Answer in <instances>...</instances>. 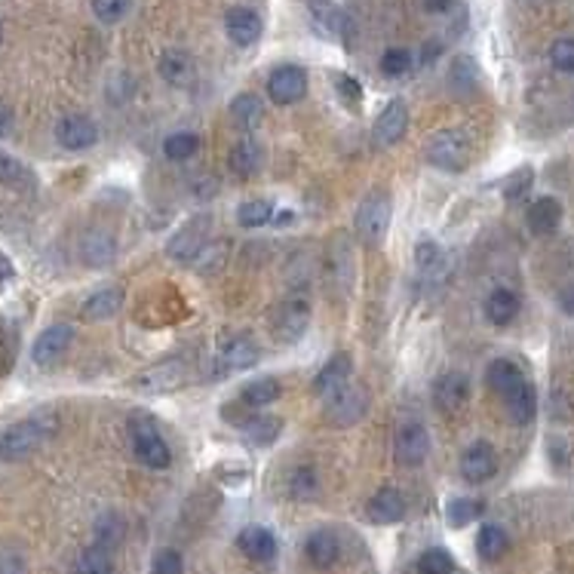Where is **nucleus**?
Returning a JSON list of instances; mask_svg holds the SVG:
<instances>
[{"label": "nucleus", "instance_id": "1", "mask_svg": "<svg viewBox=\"0 0 574 574\" xmlns=\"http://www.w3.org/2000/svg\"><path fill=\"white\" fill-rule=\"evenodd\" d=\"M53 433H55V418L50 415L25 418V421L6 427V430L0 433V460L28 458L31 451H37Z\"/></svg>", "mask_w": 574, "mask_h": 574}, {"label": "nucleus", "instance_id": "2", "mask_svg": "<svg viewBox=\"0 0 574 574\" xmlns=\"http://www.w3.org/2000/svg\"><path fill=\"white\" fill-rule=\"evenodd\" d=\"M129 440H133L135 458H139L144 467H151V470H166L169 460H173V451H169L166 440L160 436L157 424H153L148 415H135L133 421H129Z\"/></svg>", "mask_w": 574, "mask_h": 574}, {"label": "nucleus", "instance_id": "3", "mask_svg": "<svg viewBox=\"0 0 574 574\" xmlns=\"http://www.w3.org/2000/svg\"><path fill=\"white\" fill-rule=\"evenodd\" d=\"M427 160L436 169H446V173H460L470 160V139L460 129H440L427 142Z\"/></svg>", "mask_w": 574, "mask_h": 574}, {"label": "nucleus", "instance_id": "4", "mask_svg": "<svg viewBox=\"0 0 574 574\" xmlns=\"http://www.w3.org/2000/svg\"><path fill=\"white\" fill-rule=\"evenodd\" d=\"M391 228V197L384 191H371L357 209V233L366 242H381Z\"/></svg>", "mask_w": 574, "mask_h": 574}, {"label": "nucleus", "instance_id": "5", "mask_svg": "<svg viewBox=\"0 0 574 574\" xmlns=\"http://www.w3.org/2000/svg\"><path fill=\"white\" fill-rule=\"evenodd\" d=\"M369 409V393L366 387H351L344 384L341 391L326 396V418L335 427H351L357 424Z\"/></svg>", "mask_w": 574, "mask_h": 574}, {"label": "nucleus", "instance_id": "6", "mask_svg": "<svg viewBox=\"0 0 574 574\" xmlns=\"http://www.w3.org/2000/svg\"><path fill=\"white\" fill-rule=\"evenodd\" d=\"M393 455L402 467H421L430 455V433L421 421H409L396 430Z\"/></svg>", "mask_w": 574, "mask_h": 574}, {"label": "nucleus", "instance_id": "7", "mask_svg": "<svg viewBox=\"0 0 574 574\" xmlns=\"http://www.w3.org/2000/svg\"><path fill=\"white\" fill-rule=\"evenodd\" d=\"M307 93V74L304 68H298V64H280L277 71L268 77V95L273 104H295L302 102Z\"/></svg>", "mask_w": 574, "mask_h": 574}, {"label": "nucleus", "instance_id": "8", "mask_svg": "<svg viewBox=\"0 0 574 574\" xmlns=\"http://www.w3.org/2000/svg\"><path fill=\"white\" fill-rule=\"evenodd\" d=\"M498 396L504 400L507 415H510L513 424H531V421H535L538 396H535V387H531V381L525 375H520L516 381L507 384Z\"/></svg>", "mask_w": 574, "mask_h": 574}, {"label": "nucleus", "instance_id": "9", "mask_svg": "<svg viewBox=\"0 0 574 574\" xmlns=\"http://www.w3.org/2000/svg\"><path fill=\"white\" fill-rule=\"evenodd\" d=\"M55 142H59L64 151H86L99 142V126L84 114H64L59 124H55Z\"/></svg>", "mask_w": 574, "mask_h": 574}, {"label": "nucleus", "instance_id": "10", "mask_svg": "<svg viewBox=\"0 0 574 574\" xmlns=\"http://www.w3.org/2000/svg\"><path fill=\"white\" fill-rule=\"evenodd\" d=\"M307 326H311V298L304 292H295L286 298V304L277 313V332L282 341H298Z\"/></svg>", "mask_w": 574, "mask_h": 574}, {"label": "nucleus", "instance_id": "11", "mask_svg": "<svg viewBox=\"0 0 574 574\" xmlns=\"http://www.w3.org/2000/svg\"><path fill=\"white\" fill-rule=\"evenodd\" d=\"M74 341V329L64 326V322H55V326L44 329V332L37 335L35 347H31V360L37 362V366H53L55 360L64 357V351Z\"/></svg>", "mask_w": 574, "mask_h": 574}, {"label": "nucleus", "instance_id": "12", "mask_svg": "<svg viewBox=\"0 0 574 574\" xmlns=\"http://www.w3.org/2000/svg\"><path fill=\"white\" fill-rule=\"evenodd\" d=\"M495 473H498V455L489 442H482V440L473 442V446L464 451V458H460V476H464L470 485L489 482Z\"/></svg>", "mask_w": 574, "mask_h": 574}, {"label": "nucleus", "instance_id": "13", "mask_svg": "<svg viewBox=\"0 0 574 574\" xmlns=\"http://www.w3.org/2000/svg\"><path fill=\"white\" fill-rule=\"evenodd\" d=\"M406 126H409L406 102L393 99L381 114H378L375 126H371V139H375V144H396L406 135Z\"/></svg>", "mask_w": 574, "mask_h": 574}, {"label": "nucleus", "instance_id": "14", "mask_svg": "<svg viewBox=\"0 0 574 574\" xmlns=\"http://www.w3.org/2000/svg\"><path fill=\"white\" fill-rule=\"evenodd\" d=\"M182 381H184V366L175 360H169V362H160V366H153L148 371H142V375L133 381V387L142 393H163V391H175Z\"/></svg>", "mask_w": 574, "mask_h": 574}, {"label": "nucleus", "instance_id": "15", "mask_svg": "<svg viewBox=\"0 0 574 574\" xmlns=\"http://www.w3.org/2000/svg\"><path fill=\"white\" fill-rule=\"evenodd\" d=\"M224 31L237 46H252L258 37H262V19H258L255 10L249 6H233L224 15Z\"/></svg>", "mask_w": 574, "mask_h": 574}, {"label": "nucleus", "instance_id": "16", "mask_svg": "<svg viewBox=\"0 0 574 574\" xmlns=\"http://www.w3.org/2000/svg\"><path fill=\"white\" fill-rule=\"evenodd\" d=\"M467 400H470V381L458 371H449L433 384V402L442 411H458Z\"/></svg>", "mask_w": 574, "mask_h": 574}, {"label": "nucleus", "instance_id": "17", "mask_svg": "<svg viewBox=\"0 0 574 574\" xmlns=\"http://www.w3.org/2000/svg\"><path fill=\"white\" fill-rule=\"evenodd\" d=\"M353 371V362H351V353H335L332 360L326 362L317 378H313V393L320 396H332L335 391H341V387L347 384V378H351Z\"/></svg>", "mask_w": 574, "mask_h": 574}, {"label": "nucleus", "instance_id": "18", "mask_svg": "<svg viewBox=\"0 0 574 574\" xmlns=\"http://www.w3.org/2000/svg\"><path fill=\"white\" fill-rule=\"evenodd\" d=\"M366 513L375 525H393L406 516V500H402V495L396 489H381L371 495V500L366 504Z\"/></svg>", "mask_w": 574, "mask_h": 574}, {"label": "nucleus", "instance_id": "19", "mask_svg": "<svg viewBox=\"0 0 574 574\" xmlns=\"http://www.w3.org/2000/svg\"><path fill=\"white\" fill-rule=\"evenodd\" d=\"M237 547L255 562H271L273 556H277V538H273L268 529H262V525L242 529L237 535Z\"/></svg>", "mask_w": 574, "mask_h": 574}, {"label": "nucleus", "instance_id": "20", "mask_svg": "<svg viewBox=\"0 0 574 574\" xmlns=\"http://www.w3.org/2000/svg\"><path fill=\"white\" fill-rule=\"evenodd\" d=\"M525 222H529V231L538 233V237H547V233H553L559 228L562 222V206L556 197H540L535 203L529 206V215H525Z\"/></svg>", "mask_w": 574, "mask_h": 574}, {"label": "nucleus", "instance_id": "21", "mask_svg": "<svg viewBox=\"0 0 574 574\" xmlns=\"http://www.w3.org/2000/svg\"><path fill=\"white\" fill-rule=\"evenodd\" d=\"M520 295L513 289H495L489 298H485V317H489L491 326H510V322L520 317Z\"/></svg>", "mask_w": 574, "mask_h": 574}, {"label": "nucleus", "instance_id": "22", "mask_svg": "<svg viewBox=\"0 0 574 574\" xmlns=\"http://www.w3.org/2000/svg\"><path fill=\"white\" fill-rule=\"evenodd\" d=\"M304 553H307V559H311V565H317V569H329V565H335L338 556H341V544H338L335 531L320 529L307 538Z\"/></svg>", "mask_w": 574, "mask_h": 574}, {"label": "nucleus", "instance_id": "23", "mask_svg": "<svg viewBox=\"0 0 574 574\" xmlns=\"http://www.w3.org/2000/svg\"><path fill=\"white\" fill-rule=\"evenodd\" d=\"M160 74H163L166 84L173 86H191L197 80V68H193V59L182 50H166L160 55Z\"/></svg>", "mask_w": 574, "mask_h": 574}, {"label": "nucleus", "instance_id": "24", "mask_svg": "<svg viewBox=\"0 0 574 574\" xmlns=\"http://www.w3.org/2000/svg\"><path fill=\"white\" fill-rule=\"evenodd\" d=\"M114 252H117V242L108 231H90L84 237V242H80V255H84V262L90 264V268L111 264L114 262Z\"/></svg>", "mask_w": 574, "mask_h": 574}, {"label": "nucleus", "instance_id": "25", "mask_svg": "<svg viewBox=\"0 0 574 574\" xmlns=\"http://www.w3.org/2000/svg\"><path fill=\"white\" fill-rule=\"evenodd\" d=\"M124 307V289H102V292L90 295L84 302V317L93 320V322H102V320H111L117 317V311Z\"/></svg>", "mask_w": 574, "mask_h": 574}, {"label": "nucleus", "instance_id": "26", "mask_svg": "<svg viewBox=\"0 0 574 574\" xmlns=\"http://www.w3.org/2000/svg\"><path fill=\"white\" fill-rule=\"evenodd\" d=\"M203 246H206L203 222H193V224H188V228H184L173 242H169V255L179 258L182 264H191V262H193V255H197Z\"/></svg>", "mask_w": 574, "mask_h": 574}, {"label": "nucleus", "instance_id": "27", "mask_svg": "<svg viewBox=\"0 0 574 574\" xmlns=\"http://www.w3.org/2000/svg\"><path fill=\"white\" fill-rule=\"evenodd\" d=\"M231 169L242 179H249V175H255L258 169H262V148H258V142L252 135H246V139H240L233 144L231 151Z\"/></svg>", "mask_w": 574, "mask_h": 574}, {"label": "nucleus", "instance_id": "28", "mask_svg": "<svg viewBox=\"0 0 574 574\" xmlns=\"http://www.w3.org/2000/svg\"><path fill=\"white\" fill-rule=\"evenodd\" d=\"M507 547H510V540H507V531L500 529V525H482L480 535H476V553H480V559L485 562H498L500 556L507 553Z\"/></svg>", "mask_w": 574, "mask_h": 574}, {"label": "nucleus", "instance_id": "29", "mask_svg": "<svg viewBox=\"0 0 574 574\" xmlns=\"http://www.w3.org/2000/svg\"><path fill=\"white\" fill-rule=\"evenodd\" d=\"M222 362L224 369H252L258 362V347L249 341V338H231L228 344L222 347Z\"/></svg>", "mask_w": 574, "mask_h": 574}, {"label": "nucleus", "instance_id": "30", "mask_svg": "<svg viewBox=\"0 0 574 574\" xmlns=\"http://www.w3.org/2000/svg\"><path fill=\"white\" fill-rule=\"evenodd\" d=\"M242 430H246L252 446H271V442H277L282 421L273 415H249V421L242 424Z\"/></svg>", "mask_w": 574, "mask_h": 574}, {"label": "nucleus", "instance_id": "31", "mask_svg": "<svg viewBox=\"0 0 574 574\" xmlns=\"http://www.w3.org/2000/svg\"><path fill=\"white\" fill-rule=\"evenodd\" d=\"M311 13H313V19H317V25L326 31V35H347L351 31V19L344 15L341 6H332V4H326V0H317V4L311 6Z\"/></svg>", "mask_w": 574, "mask_h": 574}, {"label": "nucleus", "instance_id": "32", "mask_svg": "<svg viewBox=\"0 0 574 574\" xmlns=\"http://www.w3.org/2000/svg\"><path fill=\"white\" fill-rule=\"evenodd\" d=\"M282 393V387L277 378H258V381L242 387V402H246L249 409H264L271 406V402H277Z\"/></svg>", "mask_w": 574, "mask_h": 574}, {"label": "nucleus", "instance_id": "33", "mask_svg": "<svg viewBox=\"0 0 574 574\" xmlns=\"http://www.w3.org/2000/svg\"><path fill=\"white\" fill-rule=\"evenodd\" d=\"M231 114H233V120H237L242 129H255L258 124H262V117H264V104H262L258 95L242 93V95H237V99L231 102Z\"/></svg>", "mask_w": 574, "mask_h": 574}, {"label": "nucleus", "instance_id": "34", "mask_svg": "<svg viewBox=\"0 0 574 574\" xmlns=\"http://www.w3.org/2000/svg\"><path fill=\"white\" fill-rule=\"evenodd\" d=\"M273 213H277V209H273L271 200H249V203L240 206L237 222L242 224V228L255 231V228H264V224H271L273 222Z\"/></svg>", "mask_w": 574, "mask_h": 574}, {"label": "nucleus", "instance_id": "35", "mask_svg": "<svg viewBox=\"0 0 574 574\" xmlns=\"http://www.w3.org/2000/svg\"><path fill=\"white\" fill-rule=\"evenodd\" d=\"M289 491H292V498L298 500H311V498H317V491H320V476L313 467H295L292 473H289Z\"/></svg>", "mask_w": 574, "mask_h": 574}, {"label": "nucleus", "instance_id": "36", "mask_svg": "<svg viewBox=\"0 0 574 574\" xmlns=\"http://www.w3.org/2000/svg\"><path fill=\"white\" fill-rule=\"evenodd\" d=\"M200 148V139L193 133H173L169 139L163 142V153L169 160H175V163H184V160H191L193 153Z\"/></svg>", "mask_w": 574, "mask_h": 574}, {"label": "nucleus", "instance_id": "37", "mask_svg": "<svg viewBox=\"0 0 574 574\" xmlns=\"http://www.w3.org/2000/svg\"><path fill=\"white\" fill-rule=\"evenodd\" d=\"M124 531H126V525L117 513H104L102 520L95 522V544L104 549L117 547L120 540H124Z\"/></svg>", "mask_w": 574, "mask_h": 574}, {"label": "nucleus", "instance_id": "38", "mask_svg": "<svg viewBox=\"0 0 574 574\" xmlns=\"http://www.w3.org/2000/svg\"><path fill=\"white\" fill-rule=\"evenodd\" d=\"M114 571V562H111V553L104 547H90L84 549V556L77 559V574H111Z\"/></svg>", "mask_w": 574, "mask_h": 574}, {"label": "nucleus", "instance_id": "39", "mask_svg": "<svg viewBox=\"0 0 574 574\" xmlns=\"http://www.w3.org/2000/svg\"><path fill=\"white\" fill-rule=\"evenodd\" d=\"M449 525L451 529H464V525H470L476 516H482V504L480 500H473V498H458V500H451L449 504Z\"/></svg>", "mask_w": 574, "mask_h": 574}, {"label": "nucleus", "instance_id": "40", "mask_svg": "<svg viewBox=\"0 0 574 574\" xmlns=\"http://www.w3.org/2000/svg\"><path fill=\"white\" fill-rule=\"evenodd\" d=\"M415 262L427 277H436V273L446 268V252H442L436 242H421V246L415 249Z\"/></svg>", "mask_w": 574, "mask_h": 574}, {"label": "nucleus", "instance_id": "41", "mask_svg": "<svg viewBox=\"0 0 574 574\" xmlns=\"http://www.w3.org/2000/svg\"><path fill=\"white\" fill-rule=\"evenodd\" d=\"M549 64L559 74H574V37H559L549 46Z\"/></svg>", "mask_w": 574, "mask_h": 574}, {"label": "nucleus", "instance_id": "42", "mask_svg": "<svg viewBox=\"0 0 574 574\" xmlns=\"http://www.w3.org/2000/svg\"><path fill=\"white\" fill-rule=\"evenodd\" d=\"M224 252H228V246H224V242H215V246H203L197 255H193L191 268H193V271H200V273H215V271H222Z\"/></svg>", "mask_w": 574, "mask_h": 574}, {"label": "nucleus", "instance_id": "43", "mask_svg": "<svg viewBox=\"0 0 574 574\" xmlns=\"http://www.w3.org/2000/svg\"><path fill=\"white\" fill-rule=\"evenodd\" d=\"M451 571H455V562L440 547L427 549V553H421V559H418V574H451Z\"/></svg>", "mask_w": 574, "mask_h": 574}, {"label": "nucleus", "instance_id": "44", "mask_svg": "<svg viewBox=\"0 0 574 574\" xmlns=\"http://www.w3.org/2000/svg\"><path fill=\"white\" fill-rule=\"evenodd\" d=\"M31 182V173L25 169V163H19L10 153L0 151V184H13V188H19V184H28Z\"/></svg>", "mask_w": 574, "mask_h": 574}, {"label": "nucleus", "instance_id": "45", "mask_svg": "<svg viewBox=\"0 0 574 574\" xmlns=\"http://www.w3.org/2000/svg\"><path fill=\"white\" fill-rule=\"evenodd\" d=\"M129 10H133V0H93L95 19L104 22V25H114Z\"/></svg>", "mask_w": 574, "mask_h": 574}, {"label": "nucleus", "instance_id": "46", "mask_svg": "<svg viewBox=\"0 0 574 574\" xmlns=\"http://www.w3.org/2000/svg\"><path fill=\"white\" fill-rule=\"evenodd\" d=\"M409 68H411V53L402 50V46H393V50H387L381 55V71L387 77H402L409 74Z\"/></svg>", "mask_w": 574, "mask_h": 574}, {"label": "nucleus", "instance_id": "47", "mask_svg": "<svg viewBox=\"0 0 574 574\" xmlns=\"http://www.w3.org/2000/svg\"><path fill=\"white\" fill-rule=\"evenodd\" d=\"M531 182H535V173H531L529 166L516 169V173L510 175V179L504 182V197H507V200H510V203H513V200H520L522 193L531 188Z\"/></svg>", "mask_w": 574, "mask_h": 574}, {"label": "nucleus", "instance_id": "48", "mask_svg": "<svg viewBox=\"0 0 574 574\" xmlns=\"http://www.w3.org/2000/svg\"><path fill=\"white\" fill-rule=\"evenodd\" d=\"M182 569H184V562H182L179 549H160V553L153 556L151 574H182Z\"/></svg>", "mask_w": 574, "mask_h": 574}, {"label": "nucleus", "instance_id": "49", "mask_svg": "<svg viewBox=\"0 0 574 574\" xmlns=\"http://www.w3.org/2000/svg\"><path fill=\"white\" fill-rule=\"evenodd\" d=\"M335 86H338V95L344 99L347 108H357V104L362 102V90H360V84L353 77H347V74H335Z\"/></svg>", "mask_w": 574, "mask_h": 574}, {"label": "nucleus", "instance_id": "50", "mask_svg": "<svg viewBox=\"0 0 574 574\" xmlns=\"http://www.w3.org/2000/svg\"><path fill=\"white\" fill-rule=\"evenodd\" d=\"M460 0H424V10L433 13V15H446V13L455 10Z\"/></svg>", "mask_w": 574, "mask_h": 574}, {"label": "nucleus", "instance_id": "51", "mask_svg": "<svg viewBox=\"0 0 574 574\" xmlns=\"http://www.w3.org/2000/svg\"><path fill=\"white\" fill-rule=\"evenodd\" d=\"M0 574H28V569L19 556H4L0 559Z\"/></svg>", "mask_w": 574, "mask_h": 574}, {"label": "nucleus", "instance_id": "52", "mask_svg": "<svg viewBox=\"0 0 574 574\" xmlns=\"http://www.w3.org/2000/svg\"><path fill=\"white\" fill-rule=\"evenodd\" d=\"M13 129V111L6 102H0V135H6Z\"/></svg>", "mask_w": 574, "mask_h": 574}, {"label": "nucleus", "instance_id": "53", "mask_svg": "<svg viewBox=\"0 0 574 574\" xmlns=\"http://www.w3.org/2000/svg\"><path fill=\"white\" fill-rule=\"evenodd\" d=\"M559 304H562V311H565V313H571V317H574V286H569V289H565V292L559 295Z\"/></svg>", "mask_w": 574, "mask_h": 574}, {"label": "nucleus", "instance_id": "54", "mask_svg": "<svg viewBox=\"0 0 574 574\" xmlns=\"http://www.w3.org/2000/svg\"><path fill=\"white\" fill-rule=\"evenodd\" d=\"M442 46L440 44H427V50H424V62H430V59H436V53H440Z\"/></svg>", "mask_w": 574, "mask_h": 574}, {"label": "nucleus", "instance_id": "55", "mask_svg": "<svg viewBox=\"0 0 574 574\" xmlns=\"http://www.w3.org/2000/svg\"><path fill=\"white\" fill-rule=\"evenodd\" d=\"M0 40H4V25H0Z\"/></svg>", "mask_w": 574, "mask_h": 574}]
</instances>
